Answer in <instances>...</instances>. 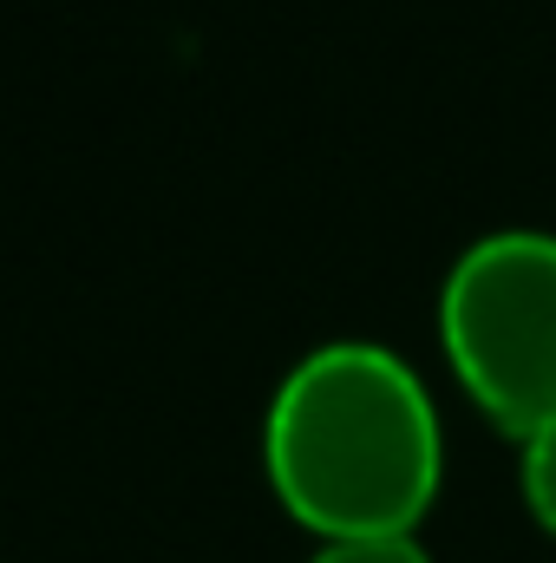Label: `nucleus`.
<instances>
[{"instance_id":"3","label":"nucleus","mask_w":556,"mask_h":563,"mask_svg":"<svg viewBox=\"0 0 556 563\" xmlns=\"http://www.w3.org/2000/svg\"><path fill=\"white\" fill-rule=\"evenodd\" d=\"M518 485H524L531 518L556 538V420L524 432V445H518Z\"/></svg>"},{"instance_id":"4","label":"nucleus","mask_w":556,"mask_h":563,"mask_svg":"<svg viewBox=\"0 0 556 563\" xmlns=\"http://www.w3.org/2000/svg\"><path fill=\"white\" fill-rule=\"evenodd\" d=\"M301 563H432L413 531H374V538H321Z\"/></svg>"},{"instance_id":"2","label":"nucleus","mask_w":556,"mask_h":563,"mask_svg":"<svg viewBox=\"0 0 556 563\" xmlns=\"http://www.w3.org/2000/svg\"><path fill=\"white\" fill-rule=\"evenodd\" d=\"M438 341L452 374L504 432L524 439L556 420V230H478L445 263Z\"/></svg>"},{"instance_id":"1","label":"nucleus","mask_w":556,"mask_h":563,"mask_svg":"<svg viewBox=\"0 0 556 563\" xmlns=\"http://www.w3.org/2000/svg\"><path fill=\"white\" fill-rule=\"evenodd\" d=\"M276 498L321 538L413 531L445 472L419 367L374 334H327L288 361L263 413Z\"/></svg>"}]
</instances>
